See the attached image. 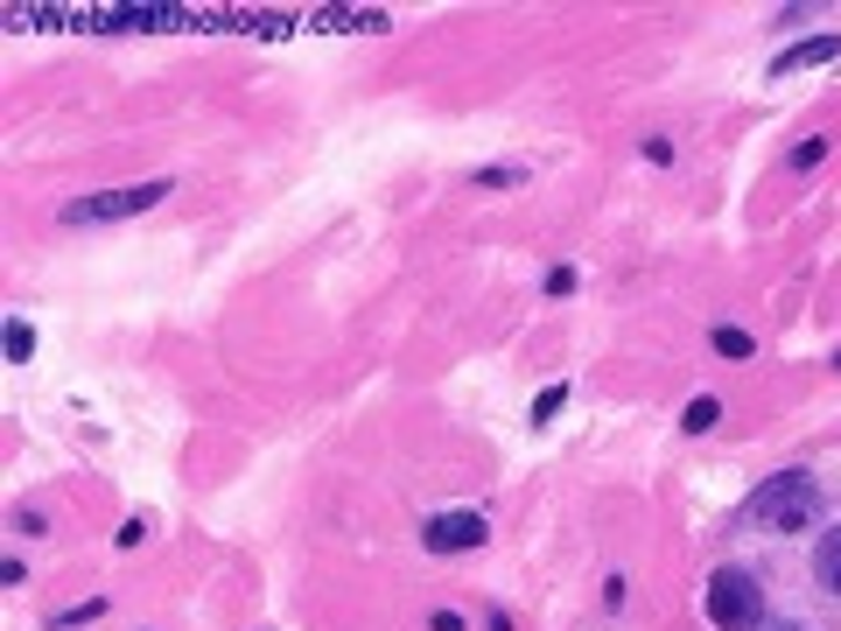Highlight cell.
Here are the masks:
<instances>
[{
    "label": "cell",
    "mask_w": 841,
    "mask_h": 631,
    "mask_svg": "<svg viewBox=\"0 0 841 631\" xmlns=\"http://www.w3.org/2000/svg\"><path fill=\"white\" fill-rule=\"evenodd\" d=\"M141 540H147V512H133V520L120 526V534H112V547H120V555H133Z\"/></svg>",
    "instance_id": "obj_17"
},
{
    "label": "cell",
    "mask_w": 841,
    "mask_h": 631,
    "mask_svg": "<svg viewBox=\"0 0 841 631\" xmlns=\"http://www.w3.org/2000/svg\"><path fill=\"white\" fill-rule=\"evenodd\" d=\"M820 63H841V36H834V28H820V36H799V43H785L779 57H771V78L820 71Z\"/></svg>",
    "instance_id": "obj_5"
},
{
    "label": "cell",
    "mask_w": 841,
    "mask_h": 631,
    "mask_svg": "<svg viewBox=\"0 0 841 631\" xmlns=\"http://www.w3.org/2000/svg\"><path fill=\"white\" fill-rule=\"evenodd\" d=\"M638 155H645L652 169H673V141L666 134H645V141H638Z\"/></svg>",
    "instance_id": "obj_16"
},
{
    "label": "cell",
    "mask_w": 841,
    "mask_h": 631,
    "mask_svg": "<svg viewBox=\"0 0 841 631\" xmlns=\"http://www.w3.org/2000/svg\"><path fill=\"white\" fill-rule=\"evenodd\" d=\"M576 288H582V274L568 267V260H554V267L541 274V295H547V302H568V295H576Z\"/></svg>",
    "instance_id": "obj_14"
},
{
    "label": "cell",
    "mask_w": 841,
    "mask_h": 631,
    "mask_svg": "<svg viewBox=\"0 0 841 631\" xmlns=\"http://www.w3.org/2000/svg\"><path fill=\"white\" fill-rule=\"evenodd\" d=\"M814 583L828 590V596H841V520L814 540Z\"/></svg>",
    "instance_id": "obj_6"
},
{
    "label": "cell",
    "mask_w": 841,
    "mask_h": 631,
    "mask_svg": "<svg viewBox=\"0 0 841 631\" xmlns=\"http://www.w3.org/2000/svg\"><path fill=\"white\" fill-rule=\"evenodd\" d=\"M484 540H491V520H484L477 505H449V512H428V520H420V547H428V555H477Z\"/></svg>",
    "instance_id": "obj_4"
},
{
    "label": "cell",
    "mask_w": 841,
    "mask_h": 631,
    "mask_svg": "<svg viewBox=\"0 0 841 631\" xmlns=\"http://www.w3.org/2000/svg\"><path fill=\"white\" fill-rule=\"evenodd\" d=\"M701 618H709L715 631H757L771 618V610H765V583H757L744 561H722V569L709 575V590H701Z\"/></svg>",
    "instance_id": "obj_3"
},
{
    "label": "cell",
    "mask_w": 841,
    "mask_h": 631,
    "mask_svg": "<svg viewBox=\"0 0 841 631\" xmlns=\"http://www.w3.org/2000/svg\"><path fill=\"white\" fill-rule=\"evenodd\" d=\"M603 604H611V610L631 604V583H625V575H603Z\"/></svg>",
    "instance_id": "obj_19"
},
{
    "label": "cell",
    "mask_w": 841,
    "mask_h": 631,
    "mask_svg": "<svg viewBox=\"0 0 841 631\" xmlns=\"http://www.w3.org/2000/svg\"><path fill=\"white\" fill-rule=\"evenodd\" d=\"M8 526H14V534H22V540H43V534H49V512H36V505H22V512H14Z\"/></svg>",
    "instance_id": "obj_15"
},
{
    "label": "cell",
    "mask_w": 841,
    "mask_h": 631,
    "mask_svg": "<svg viewBox=\"0 0 841 631\" xmlns=\"http://www.w3.org/2000/svg\"><path fill=\"white\" fill-rule=\"evenodd\" d=\"M709 352H715L722 365H750V358H757V337H750V330H736V323H715V330H709Z\"/></svg>",
    "instance_id": "obj_7"
},
{
    "label": "cell",
    "mask_w": 841,
    "mask_h": 631,
    "mask_svg": "<svg viewBox=\"0 0 841 631\" xmlns=\"http://www.w3.org/2000/svg\"><path fill=\"white\" fill-rule=\"evenodd\" d=\"M168 197H176V176H141V182H120V190H92V197H71V204L57 211V225H127V218H147V211H162Z\"/></svg>",
    "instance_id": "obj_2"
},
{
    "label": "cell",
    "mask_w": 841,
    "mask_h": 631,
    "mask_svg": "<svg viewBox=\"0 0 841 631\" xmlns=\"http://www.w3.org/2000/svg\"><path fill=\"white\" fill-rule=\"evenodd\" d=\"M0 352H8V365H28L36 358V323H28V316H8V323H0Z\"/></svg>",
    "instance_id": "obj_9"
},
{
    "label": "cell",
    "mask_w": 841,
    "mask_h": 631,
    "mask_svg": "<svg viewBox=\"0 0 841 631\" xmlns=\"http://www.w3.org/2000/svg\"><path fill=\"white\" fill-rule=\"evenodd\" d=\"M561 407H568V386H541V393H533V407H526V428H533V436H547V428L561 421Z\"/></svg>",
    "instance_id": "obj_10"
},
{
    "label": "cell",
    "mask_w": 841,
    "mask_h": 631,
    "mask_svg": "<svg viewBox=\"0 0 841 631\" xmlns=\"http://www.w3.org/2000/svg\"><path fill=\"white\" fill-rule=\"evenodd\" d=\"M744 520L765 526V534H806V526L820 520V477L814 471H771L765 485L744 498Z\"/></svg>",
    "instance_id": "obj_1"
},
{
    "label": "cell",
    "mask_w": 841,
    "mask_h": 631,
    "mask_svg": "<svg viewBox=\"0 0 841 631\" xmlns=\"http://www.w3.org/2000/svg\"><path fill=\"white\" fill-rule=\"evenodd\" d=\"M106 596H84V604H71V610H57V618H49V631H78V624H98V618H106Z\"/></svg>",
    "instance_id": "obj_13"
},
{
    "label": "cell",
    "mask_w": 841,
    "mask_h": 631,
    "mask_svg": "<svg viewBox=\"0 0 841 631\" xmlns=\"http://www.w3.org/2000/svg\"><path fill=\"white\" fill-rule=\"evenodd\" d=\"M428 631H470L463 610H428Z\"/></svg>",
    "instance_id": "obj_20"
},
{
    "label": "cell",
    "mask_w": 841,
    "mask_h": 631,
    "mask_svg": "<svg viewBox=\"0 0 841 631\" xmlns=\"http://www.w3.org/2000/svg\"><path fill=\"white\" fill-rule=\"evenodd\" d=\"M757 631H806V624H793V618H765Z\"/></svg>",
    "instance_id": "obj_21"
},
{
    "label": "cell",
    "mask_w": 841,
    "mask_h": 631,
    "mask_svg": "<svg viewBox=\"0 0 841 631\" xmlns=\"http://www.w3.org/2000/svg\"><path fill=\"white\" fill-rule=\"evenodd\" d=\"M828 147H834L828 134H806V141L793 147V155H785V176H814L820 162H828Z\"/></svg>",
    "instance_id": "obj_12"
},
{
    "label": "cell",
    "mask_w": 841,
    "mask_h": 631,
    "mask_svg": "<svg viewBox=\"0 0 841 631\" xmlns=\"http://www.w3.org/2000/svg\"><path fill=\"white\" fill-rule=\"evenodd\" d=\"M828 365H834V372H841V352H834V358H828Z\"/></svg>",
    "instance_id": "obj_22"
},
{
    "label": "cell",
    "mask_w": 841,
    "mask_h": 631,
    "mask_svg": "<svg viewBox=\"0 0 841 631\" xmlns=\"http://www.w3.org/2000/svg\"><path fill=\"white\" fill-rule=\"evenodd\" d=\"M519 182H533L526 162H477L470 169V190H519Z\"/></svg>",
    "instance_id": "obj_8"
},
{
    "label": "cell",
    "mask_w": 841,
    "mask_h": 631,
    "mask_svg": "<svg viewBox=\"0 0 841 631\" xmlns=\"http://www.w3.org/2000/svg\"><path fill=\"white\" fill-rule=\"evenodd\" d=\"M0 583L22 590V583H28V561H22V555H0Z\"/></svg>",
    "instance_id": "obj_18"
},
{
    "label": "cell",
    "mask_w": 841,
    "mask_h": 631,
    "mask_svg": "<svg viewBox=\"0 0 841 631\" xmlns=\"http://www.w3.org/2000/svg\"><path fill=\"white\" fill-rule=\"evenodd\" d=\"M715 421H722V401H715V393H695V401L680 407V436H709Z\"/></svg>",
    "instance_id": "obj_11"
}]
</instances>
